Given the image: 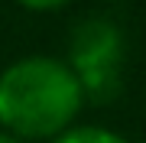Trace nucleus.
<instances>
[{"mask_svg":"<svg viewBox=\"0 0 146 143\" xmlns=\"http://www.w3.org/2000/svg\"><path fill=\"white\" fill-rule=\"evenodd\" d=\"M84 91L62 59L29 55L0 72V127L20 140H52L72 127Z\"/></svg>","mask_w":146,"mask_h":143,"instance_id":"nucleus-1","label":"nucleus"},{"mask_svg":"<svg viewBox=\"0 0 146 143\" xmlns=\"http://www.w3.org/2000/svg\"><path fill=\"white\" fill-rule=\"evenodd\" d=\"M120 62H123V33L107 16H88L72 29L68 69L75 72L84 98H114L120 91Z\"/></svg>","mask_w":146,"mask_h":143,"instance_id":"nucleus-2","label":"nucleus"},{"mask_svg":"<svg viewBox=\"0 0 146 143\" xmlns=\"http://www.w3.org/2000/svg\"><path fill=\"white\" fill-rule=\"evenodd\" d=\"M49 143H127V140L107 127H65Z\"/></svg>","mask_w":146,"mask_h":143,"instance_id":"nucleus-3","label":"nucleus"},{"mask_svg":"<svg viewBox=\"0 0 146 143\" xmlns=\"http://www.w3.org/2000/svg\"><path fill=\"white\" fill-rule=\"evenodd\" d=\"M20 7H26V10H62L65 3H72V0H16Z\"/></svg>","mask_w":146,"mask_h":143,"instance_id":"nucleus-4","label":"nucleus"},{"mask_svg":"<svg viewBox=\"0 0 146 143\" xmlns=\"http://www.w3.org/2000/svg\"><path fill=\"white\" fill-rule=\"evenodd\" d=\"M0 143H26V140H20L16 133H10V130H3V127H0Z\"/></svg>","mask_w":146,"mask_h":143,"instance_id":"nucleus-5","label":"nucleus"}]
</instances>
